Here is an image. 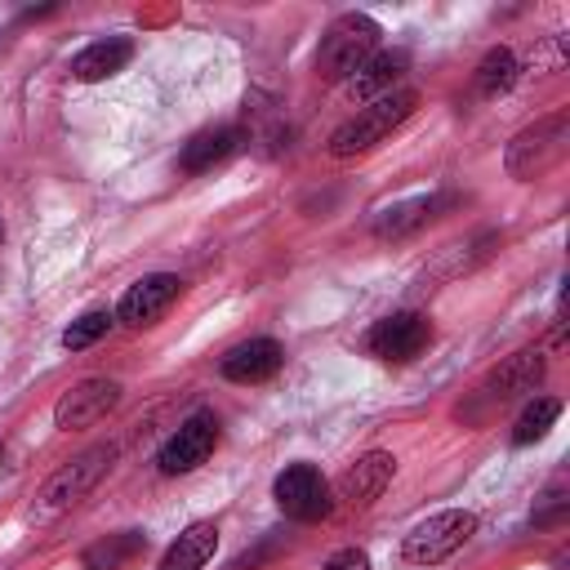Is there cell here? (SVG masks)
Masks as SVG:
<instances>
[{
    "label": "cell",
    "instance_id": "obj_11",
    "mask_svg": "<svg viewBox=\"0 0 570 570\" xmlns=\"http://www.w3.org/2000/svg\"><path fill=\"white\" fill-rule=\"evenodd\" d=\"M405 67H410V58H405L401 49H379V53L347 80V94H352L356 102H379V98L396 94V85L405 80Z\"/></svg>",
    "mask_w": 570,
    "mask_h": 570
},
{
    "label": "cell",
    "instance_id": "obj_21",
    "mask_svg": "<svg viewBox=\"0 0 570 570\" xmlns=\"http://www.w3.org/2000/svg\"><path fill=\"white\" fill-rule=\"evenodd\" d=\"M512 80H517V58H512V49H490L485 58H481V67H476V89L481 94H503V89H512Z\"/></svg>",
    "mask_w": 570,
    "mask_h": 570
},
{
    "label": "cell",
    "instance_id": "obj_10",
    "mask_svg": "<svg viewBox=\"0 0 570 570\" xmlns=\"http://www.w3.org/2000/svg\"><path fill=\"white\" fill-rule=\"evenodd\" d=\"M178 289H183V281L178 276H169V272H151V276H142L138 285H129L125 289V298H120V307H116V316L125 321V325H151L156 316H165L169 307H174V298H178Z\"/></svg>",
    "mask_w": 570,
    "mask_h": 570
},
{
    "label": "cell",
    "instance_id": "obj_6",
    "mask_svg": "<svg viewBox=\"0 0 570 570\" xmlns=\"http://www.w3.org/2000/svg\"><path fill=\"white\" fill-rule=\"evenodd\" d=\"M272 494H276V508H281L285 517H294V521H321V517H330V508H334L330 481H325L321 468H312V463H289V468L276 476Z\"/></svg>",
    "mask_w": 570,
    "mask_h": 570
},
{
    "label": "cell",
    "instance_id": "obj_13",
    "mask_svg": "<svg viewBox=\"0 0 570 570\" xmlns=\"http://www.w3.org/2000/svg\"><path fill=\"white\" fill-rule=\"evenodd\" d=\"M392 472H396V459H392L387 450H370V454H361V459L338 476V499H347V503H374V499L387 490Z\"/></svg>",
    "mask_w": 570,
    "mask_h": 570
},
{
    "label": "cell",
    "instance_id": "obj_14",
    "mask_svg": "<svg viewBox=\"0 0 570 570\" xmlns=\"http://www.w3.org/2000/svg\"><path fill=\"white\" fill-rule=\"evenodd\" d=\"M543 383V352L534 347H525V352H512L490 379H485V396L490 401H512V396H525V392H534Z\"/></svg>",
    "mask_w": 570,
    "mask_h": 570
},
{
    "label": "cell",
    "instance_id": "obj_16",
    "mask_svg": "<svg viewBox=\"0 0 570 570\" xmlns=\"http://www.w3.org/2000/svg\"><path fill=\"white\" fill-rule=\"evenodd\" d=\"M129 58H134L129 40H98V45H89V49H80L71 58V76L76 80H107V76L125 71Z\"/></svg>",
    "mask_w": 570,
    "mask_h": 570
},
{
    "label": "cell",
    "instance_id": "obj_5",
    "mask_svg": "<svg viewBox=\"0 0 570 570\" xmlns=\"http://www.w3.org/2000/svg\"><path fill=\"white\" fill-rule=\"evenodd\" d=\"M472 530H476V517H472V512H463V508H445V512L419 521V525L405 534L401 552H405L410 566H436V561L454 557V552L472 539Z\"/></svg>",
    "mask_w": 570,
    "mask_h": 570
},
{
    "label": "cell",
    "instance_id": "obj_22",
    "mask_svg": "<svg viewBox=\"0 0 570 570\" xmlns=\"http://www.w3.org/2000/svg\"><path fill=\"white\" fill-rule=\"evenodd\" d=\"M111 321H116V316H111V312H102V307H98V312H85L80 321H71V325H67L62 347H67V352H80V347L98 343V338L111 330Z\"/></svg>",
    "mask_w": 570,
    "mask_h": 570
},
{
    "label": "cell",
    "instance_id": "obj_7",
    "mask_svg": "<svg viewBox=\"0 0 570 570\" xmlns=\"http://www.w3.org/2000/svg\"><path fill=\"white\" fill-rule=\"evenodd\" d=\"M214 445H218V419L209 414V410H196L191 419H183L178 423V432L160 445V472L165 476H183V472H191V468H200L209 454H214Z\"/></svg>",
    "mask_w": 570,
    "mask_h": 570
},
{
    "label": "cell",
    "instance_id": "obj_4",
    "mask_svg": "<svg viewBox=\"0 0 570 570\" xmlns=\"http://www.w3.org/2000/svg\"><path fill=\"white\" fill-rule=\"evenodd\" d=\"M111 459H116V445H89V450L76 454L67 468H58V472L45 481L40 499H36V517H58V512L71 508L76 499H85V494L102 481V472L111 468Z\"/></svg>",
    "mask_w": 570,
    "mask_h": 570
},
{
    "label": "cell",
    "instance_id": "obj_8",
    "mask_svg": "<svg viewBox=\"0 0 570 570\" xmlns=\"http://www.w3.org/2000/svg\"><path fill=\"white\" fill-rule=\"evenodd\" d=\"M116 401H120V383L116 379H85V383H76L71 392H62L58 396V405H53V423L58 428H94L98 419H107L111 410H116Z\"/></svg>",
    "mask_w": 570,
    "mask_h": 570
},
{
    "label": "cell",
    "instance_id": "obj_24",
    "mask_svg": "<svg viewBox=\"0 0 570 570\" xmlns=\"http://www.w3.org/2000/svg\"><path fill=\"white\" fill-rule=\"evenodd\" d=\"M0 236H4V227H0Z\"/></svg>",
    "mask_w": 570,
    "mask_h": 570
},
{
    "label": "cell",
    "instance_id": "obj_23",
    "mask_svg": "<svg viewBox=\"0 0 570 570\" xmlns=\"http://www.w3.org/2000/svg\"><path fill=\"white\" fill-rule=\"evenodd\" d=\"M321 570H370V557H365L361 548H343V552H334Z\"/></svg>",
    "mask_w": 570,
    "mask_h": 570
},
{
    "label": "cell",
    "instance_id": "obj_17",
    "mask_svg": "<svg viewBox=\"0 0 570 570\" xmlns=\"http://www.w3.org/2000/svg\"><path fill=\"white\" fill-rule=\"evenodd\" d=\"M236 151V129H227V125H218V129H200L187 147H183V156H178V165L187 169V174H200V169H214L223 156H232Z\"/></svg>",
    "mask_w": 570,
    "mask_h": 570
},
{
    "label": "cell",
    "instance_id": "obj_12",
    "mask_svg": "<svg viewBox=\"0 0 570 570\" xmlns=\"http://www.w3.org/2000/svg\"><path fill=\"white\" fill-rule=\"evenodd\" d=\"M281 361H285V352H281L276 338H249V343L232 347V352L218 361V370H223V379H232V383H263V379H272V374L281 370Z\"/></svg>",
    "mask_w": 570,
    "mask_h": 570
},
{
    "label": "cell",
    "instance_id": "obj_3",
    "mask_svg": "<svg viewBox=\"0 0 570 570\" xmlns=\"http://www.w3.org/2000/svg\"><path fill=\"white\" fill-rule=\"evenodd\" d=\"M566 142H570V116H561V111L543 116L508 142L503 165H508L512 178H539L543 169H552L566 156Z\"/></svg>",
    "mask_w": 570,
    "mask_h": 570
},
{
    "label": "cell",
    "instance_id": "obj_18",
    "mask_svg": "<svg viewBox=\"0 0 570 570\" xmlns=\"http://www.w3.org/2000/svg\"><path fill=\"white\" fill-rule=\"evenodd\" d=\"M147 548V534H138V530H125V534H107L102 543H94V548H85V557H80V566L85 570H120L129 557H138Z\"/></svg>",
    "mask_w": 570,
    "mask_h": 570
},
{
    "label": "cell",
    "instance_id": "obj_2",
    "mask_svg": "<svg viewBox=\"0 0 570 570\" xmlns=\"http://www.w3.org/2000/svg\"><path fill=\"white\" fill-rule=\"evenodd\" d=\"M419 107V94L414 89H396L379 102H365L352 120H343L334 134H330V156H356L374 142H383L401 120H410V111Z\"/></svg>",
    "mask_w": 570,
    "mask_h": 570
},
{
    "label": "cell",
    "instance_id": "obj_1",
    "mask_svg": "<svg viewBox=\"0 0 570 570\" xmlns=\"http://www.w3.org/2000/svg\"><path fill=\"white\" fill-rule=\"evenodd\" d=\"M379 22L370 13H343L330 22L316 49V76L330 85H347L374 53H379Z\"/></svg>",
    "mask_w": 570,
    "mask_h": 570
},
{
    "label": "cell",
    "instance_id": "obj_9",
    "mask_svg": "<svg viewBox=\"0 0 570 570\" xmlns=\"http://www.w3.org/2000/svg\"><path fill=\"white\" fill-rule=\"evenodd\" d=\"M370 352L374 356H383V361H414L428 343H432V325H428V316H419V312H392V316H383L374 330H370Z\"/></svg>",
    "mask_w": 570,
    "mask_h": 570
},
{
    "label": "cell",
    "instance_id": "obj_19",
    "mask_svg": "<svg viewBox=\"0 0 570 570\" xmlns=\"http://www.w3.org/2000/svg\"><path fill=\"white\" fill-rule=\"evenodd\" d=\"M557 414H561V401H557V396H534V401L517 414V423H512V441H517V445L539 441V436L557 423Z\"/></svg>",
    "mask_w": 570,
    "mask_h": 570
},
{
    "label": "cell",
    "instance_id": "obj_15",
    "mask_svg": "<svg viewBox=\"0 0 570 570\" xmlns=\"http://www.w3.org/2000/svg\"><path fill=\"white\" fill-rule=\"evenodd\" d=\"M214 548H218V525H214V521H191V525L165 548V557H160L156 570H200V566L214 557Z\"/></svg>",
    "mask_w": 570,
    "mask_h": 570
},
{
    "label": "cell",
    "instance_id": "obj_20",
    "mask_svg": "<svg viewBox=\"0 0 570 570\" xmlns=\"http://www.w3.org/2000/svg\"><path fill=\"white\" fill-rule=\"evenodd\" d=\"M441 205H450V196H423V200H410V205H396V209H387L379 223H374V232L379 236H405L410 227H419L423 218H432V209H441Z\"/></svg>",
    "mask_w": 570,
    "mask_h": 570
}]
</instances>
